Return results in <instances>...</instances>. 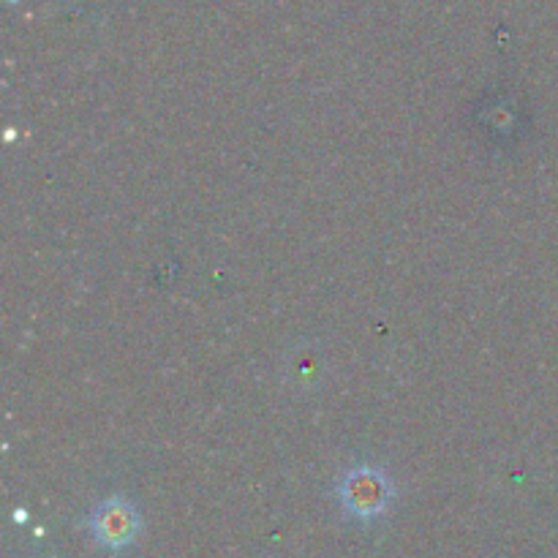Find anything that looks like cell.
Returning a JSON list of instances; mask_svg holds the SVG:
<instances>
[{
  "mask_svg": "<svg viewBox=\"0 0 558 558\" xmlns=\"http://www.w3.org/2000/svg\"><path fill=\"white\" fill-rule=\"evenodd\" d=\"M87 529H90V537L104 550L123 554L140 537L142 518L140 510L129 499H123V496H109L101 505L93 507L90 518H87Z\"/></svg>",
  "mask_w": 558,
  "mask_h": 558,
  "instance_id": "7a4b0ae2",
  "label": "cell"
},
{
  "mask_svg": "<svg viewBox=\"0 0 558 558\" xmlns=\"http://www.w3.org/2000/svg\"><path fill=\"white\" fill-rule=\"evenodd\" d=\"M396 499V485L379 466H354L338 480V501L354 521H379Z\"/></svg>",
  "mask_w": 558,
  "mask_h": 558,
  "instance_id": "6da1fadb",
  "label": "cell"
}]
</instances>
